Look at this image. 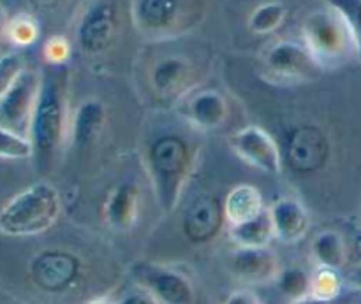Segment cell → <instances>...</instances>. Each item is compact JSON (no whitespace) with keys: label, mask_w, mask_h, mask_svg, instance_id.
I'll use <instances>...</instances> for the list:
<instances>
[{"label":"cell","mask_w":361,"mask_h":304,"mask_svg":"<svg viewBox=\"0 0 361 304\" xmlns=\"http://www.w3.org/2000/svg\"><path fill=\"white\" fill-rule=\"evenodd\" d=\"M67 94V69L63 65H49L41 76V87L28 132L32 160L39 172H48L55 165L62 148L69 141L71 118Z\"/></svg>","instance_id":"1"},{"label":"cell","mask_w":361,"mask_h":304,"mask_svg":"<svg viewBox=\"0 0 361 304\" xmlns=\"http://www.w3.org/2000/svg\"><path fill=\"white\" fill-rule=\"evenodd\" d=\"M192 146L183 137L168 134L157 137L147 153V171L159 208L173 213L178 208L194 169Z\"/></svg>","instance_id":"2"},{"label":"cell","mask_w":361,"mask_h":304,"mask_svg":"<svg viewBox=\"0 0 361 304\" xmlns=\"http://www.w3.org/2000/svg\"><path fill=\"white\" fill-rule=\"evenodd\" d=\"M60 194L48 182L27 186L0 210V232L9 238H30L49 231L60 217Z\"/></svg>","instance_id":"3"},{"label":"cell","mask_w":361,"mask_h":304,"mask_svg":"<svg viewBox=\"0 0 361 304\" xmlns=\"http://www.w3.org/2000/svg\"><path fill=\"white\" fill-rule=\"evenodd\" d=\"M303 44L319 69H335L356 56L348 23L338 11L326 6L307 16L303 23Z\"/></svg>","instance_id":"4"},{"label":"cell","mask_w":361,"mask_h":304,"mask_svg":"<svg viewBox=\"0 0 361 304\" xmlns=\"http://www.w3.org/2000/svg\"><path fill=\"white\" fill-rule=\"evenodd\" d=\"M129 274L140 289L154 296L161 304H192L196 299L192 281L175 267L140 260L130 266Z\"/></svg>","instance_id":"5"},{"label":"cell","mask_w":361,"mask_h":304,"mask_svg":"<svg viewBox=\"0 0 361 304\" xmlns=\"http://www.w3.org/2000/svg\"><path fill=\"white\" fill-rule=\"evenodd\" d=\"M196 9L192 0H134L136 27L150 37H168L190 27Z\"/></svg>","instance_id":"6"},{"label":"cell","mask_w":361,"mask_h":304,"mask_svg":"<svg viewBox=\"0 0 361 304\" xmlns=\"http://www.w3.org/2000/svg\"><path fill=\"white\" fill-rule=\"evenodd\" d=\"M41 76L25 69L13 87L0 99V127L28 137L35 102H37Z\"/></svg>","instance_id":"7"},{"label":"cell","mask_w":361,"mask_h":304,"mask_svg":"<svg viewBox=\"0 0 361 304\" xmlns=\"http://www.w3.org/2000/svg\"><path fill=\"white\" fill-rule=\"evenodd\" d=\"M229 146L250 167L267 175H281L282 153L277 141L256 125L243 127L229 136Z\"/></svg>","instance_id":"8"},{"label":"cell","mask_w":361,"mask_h":304,"mask_svg":"<svg viewBox=\"0 0 361 304\" xmlns=\"http://www.w3.org/2000/svg\"><path fill=\"white\" fill-rule=\"evenodd\" d=\"M118 30L116 7L109 2H95L88 7L76 30V41L87 55H101L113 44Z\"/></svg>","instance_id":"9"},{"label":"cell","mask_w":361,"mask_h":304,"mask_svg":"<svg viewBox=\"0 0 361 304\" xmlns=\"http://www.w3.org/2000/svg\"><path fill=\"white\" fill-rule=\"evenodd\" d=\"M80 262L67 252H42L32 260L30 274L34 284L42 291L59 292L69 287L78 277Z\"/></svg>","instance_id":"10"},{"label":"cell","mask_w":361,"mask_h":304,"mask_svg":"<svg viewBox=\"0 0 361 304\" xmlns=\"http://www.w3.org/2000/svg\"><path fill=\"white\" fill-rule=\"evenodd\" d=\"M229 270L247 285H267L277 280L281 264L274 250L264 248H236L229 260Z\"/></svg>","instance_id":"11"},{"label":"cell","mask_w":361,"mask_h":304,"mask_svg":"<svg viewBox=\"0 0 361 304\" xmlns=\"http://www.w3.org/2000/svg\"><path fill=\"white\" fill-rule=\"evenodd\" d=\"M180 115L189 125L200 130H217L228 122V101L217 90H204L190 95L180 108Z\"/></svg>","instance_id":"12"},{"label":"cell","mask_w":361,"mask_h":304,"mask_svg":"<svg viewBox=\"0 0 361 304\" xmlns=\"http://www.w3.org/2000/svg\"><path fill=\"white\" fill-rule=\"evenodd\" d=\"M274 234L279 241L293 245L305 238L310 227V215L295 197H281L268 208Z\"/></svg>","instance_id":"13"},{"label":"cell","mask_w":361,"mask_h":304,"mask_svg":"<svg viewBox=\"0 0 361 304\" xmlns=\"http://www.w3.org/2000/svg\"><path fill=\"white\" fill-rule=\"evenodd\" d=\"M267 67L281 77H310L319 65L314 62L305 44L279 41L267 51Z\"/></svg>","instance_id":"14"},{"label":"cell","mask_w":361,"mask_h":304,"mask_svg":"<svg viewBox=\"0 0 361 304\" xmlns=\"http://www.w3.org/2000/svg\"><path fill=\"white\" fill-rule=\"evenodd\" d=\"M140 218V192L130 182L118 183L104 203V220L111 229L127 232Z\"/></svg>","instance_id":"15"},{"label":"cell","mask_w":361,"mask_h":304,"mask_svg":"<svg viewBox=\"0 0 361 304\" xmlns=\"http://www.w3.org/2000/svg\"><path fill=\"white\" fill-rule=\"evenodd\" d=\"M192 67L182 56H166L154 65L150 83L155 94L162 99H182L190 84Z\"/></svg>","instance_id":"16"},{"label":"cell","mask_w":361,"mask_h":304,"mask_svg":"<svg viewBox=\"0 0 361 304\" xmlns=\"http://www.w3.org/2000/svg\"><path fill=\"white\" fill-rule=\"evenodd\" d=\"M224 217L222 208L210 196H203L194 201L183 217V231L194 243H204L217 234L221 220Z\"/></svg>","instance_id":"17"},{"label":"cell","mask_w":361,"mask_h":304,"mask_svg":"<svg viewBox=\"0 0 361 304\" xmlns=\"http://www.w3.org/2000/svg\"><path fill=\"white\" fill-rule=\"evenodd\" d=\"M106 123L104 104L97 99L85 101L71 118V143L76 148H88L101 137Z\"/></svg>","instance_id":"18"},{"label":"cell","mask_w":361,"mask_h":304,"mask_svg":"<svg viewBox=\"0 0 361 304\" xmlns=\"http://www.w3.org/2000/svg\"><path fill=\"white\" fill-rule=\"evenodd\" d=\"M222 211H224V220L231 227V225L254 220L263 215L267 208H264L263 194L259 192V189L249 183H242L229 190L222 204Z\"/></svg>","instance_id":"19"},{"label":"cell","mask_w":361,"mask_h":304,"mask_svg":"<svg viewBox=\"0 0 361 304\" xmlns=\"http://www.w3.org/2000/svg\"><path fill=\"white\" fill-rule=\"evenodd\" d=\"M317 267L341 271L348 262V246L337 231H323L314 238L310 246Z\"/></svg>","instance_id":"20"},{"label":"cell","mask_w":361,"mask_h":304,"mask_svg":"<svg viewBox=\"0 0 361 304\" xmlns=\"http://www.w3.org/2000/svg\"><path fill=\"white\" fill-rule=\"evenodd\" d=\"M229 238L238 248H264L275 238L268 210L257 218L229 227Z\"/></svg>","instance_id":"21"},{"label":"cell","mask_w":361,"mask_h":304,"mask_svg":"<svg viewBox=\"0 0 361 304\" xmlns=\"http://www.w3.org/2000/svg\"><path fill=\"white\" fill-rule=\"evenodd\" d=\"M288 16V9L281 2H267L261 4L259 7L254 9V13L249 18V27L254 34L267 35L277 30L284 23Z\"/></svg>","instance_id":"22"},{"label":"cell","mask_w":361,"mask_h":304,"mask_svg":"<svg viewBox=\"0 0 361 304\" xmlns=\"http://www.w3.org/2000/svg\"><path fill=\"white\" fill-rule=\"evenodd\" d=\"M310 278H312V274L307 273L305 270L298 266H291L281 270L275 284H277L279 292L284 294L288 299H291L293 303L310 296Z\"/></svg>","instance_id":"23"},{"label":"cell","mask_w":361,"mask_h":304,"mask_svg":"<svg viewBox=\"0 0 361 304\" xmlns=\"http://www.w3.org/2000/svg\"><path fill=\"white\" fill-rule=\"evenodd\" d=\"M344 281L338 271L328 267H317L310 278V296L321 301L335 303L342 294Z\"/></svg>","instance_id":"24"},{"label":"cell","mask_w":361,"mask_h":304,"mask_svg":"<svg viewBox=\"0 0 361 304\" xmlns=\"http://www.w3.org/2000/svg\"><path fill=\"white\" fill-rule=\"evenodd\" d=\"M324 4L341 13L351 32L356 56L361 60V0H324Z\"/></svg>","instance_id":"25"},{"label":"cell","mask_w":361,"mask_h":304,"mask_svg":"<svg viewBox=\"0 0 361 304\" xmlns=\"http://www.w3.org/2000/svg\"><path fill=\"white\" fill-rule=\"evenodd\" d=\"M0 158H6V160H27V158H32L30 139L0 127Z\"/></svg>","instance_id":"26"},{"label":"cell","mask_w":361,"mask_h":304,"mask_svg":"<svg viewBox=\"0 0 361 304\" xmlns=\"http://www.w3.org/2000/svg\"><path fill=\"white\" fill-rule=\"evenodd\" d=\"M25 69V60L20 53H6L0 56V99L7 94Z\"/></svg>","instance_id":"27"},{"label":"cell","mask_w":361,"mask_h":304,"mask_svg":"<svg viewBox=\"0 0 361 304\" xmlns=\"http://www.w3.org/2000/svg\"><path fill=\"white\" fill-rule=\"evenodd\" d=\"M7 34H9L13 42H16V44L20 46H27L32 44V42L37 39L39 28L37 23H35L30 16L20 14V16H16L9 25H7Z\"/></svg>","instance_id":"28"},{"label":"cell","mask_w":361,"mask_h":304,"mask_svg":"<svg viewBox=\"0 0 361 304\" xmlns=\"http://www.w3.org/2000/svg\"><path fill=\"white\" fill-rule=\"evenodd\" d=\"M67 53H69V48H67L63 39H51L46 46V56H48L51 65H62L63 60L67 58Z\"/></svg>","instance_id":"29"},{"label":"cell","mask_w":361,"mask_h":304,"mask_svg":"<svg viewBox=\"0 0 361 304\" xmlns=\"http://www.w3.org/2000/svg\"><path fill=\"white\" fill-rule=\"evenodd\" d=\"M224 304H264L259 299V296L254 294L249 289H240V291L231 292V294L226 298Z\"/></svg>","instance_id":"30"},{"label":"cell","mask_w":361,"mask_h":304,"mask_svg":"<svg viewBox=\"0 0 361 304\" xmlns=\"http://www.w3.org/2000/svg\"><path fill=\"white\" fill-rule=\"evenodd\" d=\"M116 304H161V303H159L154 296L148 294L147 291L140 289V291L129 292L127 296H123V298Z\"/></svg>","instance_id":"31"},{"label":"cell","mask_w":361,"mask_h":304,"mask_svg":"<svg viewBox=\"0 0 361 304\" xmlns=\"http://www.w3.org/2000/svg\"><path fill=\"white\" fill-rule=\"evenodd\" d=\"M349 284L361 294V264H358V266H355L349 271Z\"/></svg>","instance_id":"32"},{"label":"cell","mask_w":361,"mask_h":304,"mask_svg":"<svg viewBox=\"0 0 361 304\" xmlns=\"http://www.w3.org/2000/svg\"><path fill=\"white\" fill-rule=\"evenodd\" d=\"M59 2H60V0H30L32 6L41 7V9H46V7H53V6H56Z\"/></svg>","instance_id":"33"},{"label":"cell","mask_w":361,"mask_h":304,"mask_svg":"<svg viewBox=\"0 0 361 304\" xmlns=\"http://www.w3.org/2000/svg\"><path fill=\"white\" fill-rule=\"evenodd\" d=\"M291 304H335V303H328V301H321V299L312 298V296H307V298L298 299V301H293Z\"/></svg>","instance_id":"34"},{"label":"cell","mask_w":361,"mask_h":304,"mask_svg":"<svg viewBox=\"0 0 361 304\" xmlns=\"http://www.w3.org/2000/svg\"><path fill=\"white\" fill-rule=\"evenodd\" d=\"M87 304H113V303L106 298H97V299H92V301H88Z\"/></svg>","instance_id":"35"},{"label":"cell","mask_w":361,"mask_h":304,"mask_svg":"<svg viewBox=\"0 0 361 304\" xmlns=\"http://www.w3.org/2000/svg\"><path fill=\"white\" fill-rule=\"evenodd\" d=\"M4 30H6V23H4V14L2 9H0V35L4 34Z\"/></svg>","instance_id":"36"}]
</instances>
